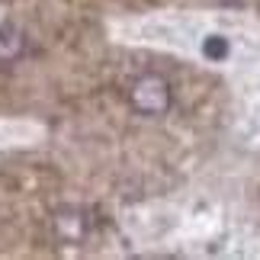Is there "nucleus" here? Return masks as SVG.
<instances>
[{
	"label": "nucleus",
	"instance_id": "obj_1",
	"mask_svg": "<svg viewBox=\"0 0 260 260\" xmlns=\"http://www.w3.org/2000/svg\"><path fill=\"white\" fill-rule=\"evenodd\" d=\"M128 103L142 116H164L171 109V84L157 74H145L128 90Z\"/></svg>",
	"mask_w": 260,
	"mask_h": 260
},
{
	"label": "nucleus",
	"instance_id": "obj_3",
	"mask_svg": "<svg viewBox=\"0 0 260 260\" xmlns=\"http://www.w3.org/2000/svg\"><path fill=\"white\" fill-rule=\"evenodd\" d=\"M19 52H23V36L13 26H0V64L13 61Z\"/></svg>",
	"mask_w": 260,
	"mask_h": 260
},
{
	"label": "nucleus",
	"instance_id": "obj_2",
	"mask_svg": "<svg viewBox=\"0 0 260 260\" xmlns=\"http://www.w3.org/2000/svg\"><path fill=\"white\" fill-rule=\"evenodd\" d=\"M58 235L64 238V241H81V238L87 235V222H84V212H61L58 215Z\"/></svg>",
	"mask_w": 260,
	"mask_h": 260
},
{
	"label": "nucleus",
	"instance_id": "obj_4",
	"mask_svg": "<svg viewBox=\"0 0 260 260\" xmlns=\"http://www.w3.org/2000/svg\"><path fill=\"white\" fill-rule=\"evenodd\" d=\"M203 55L209 58V61H225L228 58V42L222 36H209L203 42Z\"/></svg>",
	"mask_w": 260,
	"mask_h": 260
}]
</instances>
